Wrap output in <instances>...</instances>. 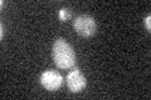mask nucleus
<instances>
[{
    "label": "nucleus",
    "instance_id": "nucleus-1",
    "mask_svg": "<svg viewBox=\"0 0 151 100\" xmlns=\"http://www.w3.org/2000/svg\"><path fill=\"white\" fill-rule=\"evenodd\" d=\"M52 56H53V61L55 63V65L60 69H70L77 63L73 48L63 38H58L53 43Z\"/></svg>",
    "mask_w": 151,
    "mask_h": 100
},
{
    "label": "nucleus",
    "instance_id": "nucleus-2",
    "mask_svg": "<svg viewBox=\"0 0 151 100\" xmlns=\"http://www.w3.org/2000/svg\"><path fill=\"white\" fill-rule=\"evenodd\" d=\"M73 29L76 30L78 35L84 36V38H89L93 36L97 31V23L94 20V18L87 14H82L78 15L77 18L73 20Z\"/></svg>",
    "mask_w": 151,
    "mask_h": 100
},
{
    "label": "nucleus",
    "instance_id": "nucleus-3",
    "mask_svg": "<svg viewBox=\"0 0 151 100\" xmlns=\"http://www.w3.org/2000/svg\"><path fill=\"white\" fill-rule=\"evenodd\" d=\"M64 79L58 71L55 70H45L40 75V84L45 90L55 91L63 85Z\"/></svg>",
    "mask_w": 151,
    "mask_h": 100
},
{
    "label": "nucleus",
    "instance_id": "nucleus-4",
    "mask_svg": "<svg viewBox=\"0 0 151 100\" xmlns=\"http://www.w3.org/2000/svg\"><path fill=\"white\" fill-rule=\"evenodd\" d=\"M67 87L72 93H79L87 87V79L81 70L74 69L65 78Z\"/></svg>",
    "mask_w": 151,
    "mask_h": 100
},
{
    "label": "nucleus",
    "instance_id": "nucleus-5",
    "mask_svg": "<svg viewBox=\"0 0 151 100\" xmlns=\"http://www.w3.org/2000/svg\"><path fill=\"white\" fill-rule=\"evenodd\" d=\"M70 18V10L68 8H62L59 10V19H60V21H65V20H68V19Z\"/></svg>",
    "mask_w": 151,
    "mask_h": 100
},
{
    "label": "nucleus",
    "instance_id": "nucleus-6",
    "mask_svg": "<svg viewBox=\"0 0 151 100\" xmlns=\"http://www.w3.org/2000/svg\"><path fill=\"white\" fill-rule=\"evenodd\" d=\"M144 24H145V28L147 30L151 29V15H147L145 18V20H144Z\"/></svg>",
    "mask_w": 151,
    "mask_h": 100
},
{
    "label": "nucleus",
    "instance_id": "nucleus-7",
    "mask_svg": "<svg viewBox=\"0 0 151 100\" xmlns=\"http://www.w3.org/2000/svg\"><path fill=\"white\" fill-rule=\"evenodd\" d=\"M0 28H1V31H0V38L3 39V38H4V24L3 23L0 24Z\"/></svg>",
    "mask_w": 151,
    "mask_h": 100
}]
</instances>
